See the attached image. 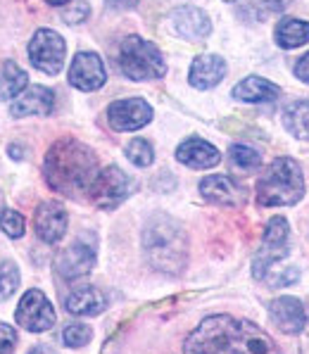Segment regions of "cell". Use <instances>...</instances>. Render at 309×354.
I'll use <instances>...</instances> for the list:
<instances>
[{
  "label": "cell",
  "instance_id": "obj_21",
  "mask_svg": "<svg viewBox=\"0 0 309 354\" xmlns=\"http://www.w3.org/2000/svg\"><path fill=\"white\" fill-rule=\"evenodd\" d=\"M231 95L241 102H252V105H257V102L276 100V97L281 95V88L276 84H271V81L262 79V76H247V79H243L241 84L231 91Z\"/></svg>",
  "mask_w": 309,
  "mask_h": 354
},
{
  "label": "cell",
  "instance_id": "obj_30",
  "mask_svg": "<svg viewBox=\"0 0 309 354\" xmlns=\"http://www.w3.org/2000/svg\"><path fill=\"white\" fill-rule=\"evenodd\" d=\"M15 347H17V333L12 326L0 321V354H12Z\"/></svg>",
  "mask_w": 309,
  "mask_h": 354
},
{
  "label": "cell",
  "instance_id": "obj_26",
  "mask_svg": "<svg viewBox=\"0 0 309 354\" xmlns=\"http://www.w3.org/2000/svg\"><path fill=\"white\" fill-rule=\"evenodd\" d=\"M19 288V269L15 261H3L0 264V299H8Z\"/></svg>",
  "mask_w": 309,
  "mask_h": 354
},
{
  "label": "cell",
  "instance_id": "obj_29",
  "mask_svg": "<svg viewBox=\"0 0 309 354\" xmlns=\"http://www.w3.org/2000/svg\"><path fill=\"white\" fill-rule=\"evenodd\" d=\"M91 337H93V333H91V328H88V326H84V324H72V326H67V328H64V333H62L64 345H67V347H74V350H77V347L88 345Z\"/></svg>",
  "mask_w": 309,
  "mask_h": 354
},
{
  "label": "cell",
  "instance_id": "obj_10",
  "mask_svg": "<svg viewBox=\"0 0 309 354\" xmlns=\"http://www.w3.org/2000/svg\"><path fill=\"white\" fill-rule=\"evenodd\" d=\"M93 266H95V248L84 241L72 243L64 252H59L55 259V271L59 279H64V281L84 279V276L91 274Z\"/></svg>",
  "mask_w": 309,
  "mask_h": 354
},
{
  "label": "cell",
  "instance_id": "obj_1",
  "mask_svg": "<svg viewBox=\"0 0 309 354\" xmlns=\"http://www.w3.org/2000/svg\"><path fill=\"white\" fill-rule=\"evenodd\" d=\"M186 354H281L276 342L250 321L216 314L186 340Z\"/></svg>",
  "mask_w": 309,
  "mask_h": 354
},
{
  "label": "cell",
  "instance_id": "obj_22",
  "mask_svg": "<svg viewBox=\"0 0 309 354\" xmlns=\"http://www.w3.org/2000/svg\"><path fill=\"white\" fill-rule=\"evenodd\" d=\"M281 119L290 136L309 140V100H292L290 105H285Z\"/></svg>",
  "mask_w": 309,
  "mask_h": 354
},
{
  "label": "cell",
  "instance_id": "obj_28",
  "mask_svg": "<svg viewBox=\"0 0 309 354\" xmlns=\"http://www.w3.org/2000/svg\"><path fill=\"white\" fill-rule=\"evenodd\" d=\"M24 228H26V221L17 209H3L0 212V231L8 233L12 241H17V238L24 236Z\"/></svg>",
  "mask_w": 309,
  "mask_h": 354
},
{
  "label": "cell",
  "instance_id": "obj_33",
  "mask_svg": "<svg viewBox=\"0 0 309 354\" xmlns=\"http://www.w3.org/2000/svg\"><path fill=\"white\" fill-rule=\"evenodd\" d=\"M110 8H117V10H131L138 5V0H105Z\"/></svg>",
  "mask_w": 309,
  "mask_h": 354
},
{
  "label": "cell",
  "instance_id": "obj_14",
  "mask_svg": "<svg viewBox=\"0 0 309 354\" xmlns=\"http://www.w3.org/2000/svg\"><path fill=\"white\" fill-rule=\"evenodd\" d=\"M271 312V321L274 326H279V330L288 335H297L305 330L307 326V312H305V304L300 299L283 295V297H276L269 307Z\"/></svg>",
  "mask_w": 309,
  "mask_h": 354
},
{
  "label": "cell",
  "instance_id": "obj_25",
  "mask_svg": "<svg viewBox=\"0 0 309 354\" xmlns=\"http://www.w3.org/2000/svg\"><path fill=\"white\" fill-rule=\"evenodd\" d=\"M127 157L133 162L135 167H150L155 160L153 145H150L145 138H133L131 143L127 145Z\"/></svg>",
  "mask_w": 309,
  "mask_h": 354
},
{
  "label": "cell",
  "instance_id": "obj_36",
  "mask_svg": "<svg viewBox=\"0 0 309 354\" xmlns=\"http://www.w3.org/2000/svg\"><path fill=\"white\" fill-rule=\"evenodd\" d=\"M229 3H233V0H229Z\"/></svg>",
  "mask_w": 309,
  "mask_h": 354
},
{
  "label": "cell",
  "instance_id": "obj_19",
  "mask_svg": "<svg viewBox=\"0 0 309 354\" xmlns=\"http://www.w3.org/2000/svg\"><path fill=\"white\" fill-rule=\"evenodd\" d=\"M107 297L102 290H97L93 286H84L72 290L64 297V309L74 317H97L100 312H105Z\"/></svg>",
  "mask_w": 309,
  "mask_h": 354
},
{
  "label": "cell",
  "instance_id": "obj_9",
  "mask_svg": "<svg viewBox=\"0 0 309 354\" xmlns=\"http://www.w3.org/2000/svg\"><path fill=\"white\" fill-rule=\"evenodd\" d=\"M15 317H17L21 328L31 330V333H43V330H50L55 326V309H53L50 299L36 288L21 295Z\"/></svg>",
  "mask_w": 309,
  "mask_h": 354
},
{
  "label": "cell",
  "instance_id": "obj_31",
  "mask_svg": "<svg viewBox=\"0 0 309 354\" xmlns=\"http://www.w3.org/2000/svg\"><path fill=\"white\" fill-rule=\"evenodd\" d=\"M91 15V8H88V3H77V5H72L69 10H64L62 12V17L67 24H81L86 17Z\"/></svg>",
  "mask_w": 309,
  "mask_h": 354
},
{
  "label": "cell",
  "instance_id": "obj_7",
  "mask_svg": "<svg viewBox=\"0 0 309 354\" xmlns=\"http://www.w3.org/2000/svg\"><path fill=\"white\" fill-rule=\"evenodd\" d=\"M133 190H135V181L129 174H124L119 167H107V169H100L88 198H91V203L97 205L100 209H115V207L122 205Z\"/></svg>",
  "mask_w": 309,
  "mask_h": 354
},
{
  "label": "cell",
  "instance_id": "obj_24",
  "mask_svg": "<svg viewBox=\"0 0 309 354\" xmlns=\"http://www.w3.org/2000/svg\"><path fill=\"white\" fill-rule=\"evenodd\" d=\"M29 84V76L21 67H17L15 62H5L0 69V100H12L19 97L26 91Z\"/></svg>",
  "mask_w": 309,
  "mask_h": 354
},
{
  "label": "cell",
  "instance_id": "obj_16",
  "mask_svg": "<svg viewBox=\"0 0 309 354\" xmlns=\"http://www.w3.org/2000/svg\"><path fill=\"white\" fill-rule=\"evenodd\" d=\"M171 24H174L176 34L188 38V41H203V38L209 36V31H212L209 17L200 8H193V5L176 8L174 12H171Z\"/></svg>",
  "mask_w": 309,
  "mask_h": 354
},
{
  "label": "cell",
  "instance_id": "obj_17",
  "mask_svg": "<svg viewBox=\"0 0 309 354\" xmlns=\"http://www.w3.org/2000/svg\"><path fill=\"white\" fill-rule=\"evenodd\" d=\"M55 107V93L46 86H29L19 97H15L12 107V117H34V114H50Z\"/></svg>",
  "mask_w": 309,
  "mask_h": 354
},
{
  "label": "cell",
  "instance_id": "obj_6",
  "mask_svg": "<svg viewBox=\"0 0 309 354\" xmlns=\"http://www.w3.org/2000/svg\"><path fill=\"white\" fill-rule=\"evenodd\" d=\"M290 250V228L288 221L283 216H274L264 228L262 248H259L257 257L252 261V274L254 279H264L267 271L276 264L279 259H283Z\"/></svg>",
  "mask_w": 309,
  "mask_h": 354
},
{
  "label": "cell",
  "instance_id": "obj_2",
  "mask_svg": "<svg viewBox=\"0 0 309 354\" xmlns=\"http://www.w3.org/2000/svg\"><path fill=\"white\" fill-rule=\"evenodd\" d=\"M43 174L55 193L67 198H88L100 169L95 152L88 145L74 138H62L48 150Z\"/></svg>",
  "mask_w": 309,
  "mask_h": 354
},
{
  "label": "cell",
  "instance_id": "obj_35",
  "mask_svg": "<svg viewBox=\"0 0 309 354\" xmlns=\"http://www.w3.org/2000/svg\"><path fill=\"white\" fill-rule=\"evenodd\" d=\"M46 3H50V5H67V3H72V0H46Z\"/></svg>",
  "mask_w": 309,
  "mask_h": 354
},
{
  "label": "cell",
  "instance_id": "obj_5",
  "mask_svg": "<svg viewBox=\"0 0 309 354\" xmlns=\"http://www.w3.org/2000/svg\"><path fill=\"white\" fill-rule=\"evenodd\" d=\"M119 69L131 81H150L165 76L167 64L157 46L140 36H129L119 46Z\"/></svg>",
  "mask_w": 309,
  "mask_h": 354
},
{
  "label": "cell",
  "instance_id": "obj_8",
  "mask_svg": "<svg viewBox=\"0 0 309 354\" xmlns=\"http://www.w3.org/2000/svg\"><path fill=\"white\" fill-rule=\"evenodd\" d=\"M67 57V43L53 29H39L29 43V59L39 72L57 74Z\"/></svg>",
  "mask_w": 309,
  "mask_h": 354
},
{
  "label": "cell",
  "instance_id": "obj_20",
  "mask_svg": "<svg viewBox=\"0 0 309 354\" xmlns=\"http://www.w3.org/2000/svg\"><path fill=\"white\" fill-rule=\"evenodd\" d=\"M226 76V62L224 57L219 55H200L195 57V62L191 64V74H188V81H191L193 88L198 91H209L219 84Z\"/></svg>",
  "mask_w": 309,
  "mask_h": 354
},
{
  "label": "cell",
  "instance_id": "obj_18",
  "mask_svg": "<svg viewBox=\"0 0 309 354\" xmlns=\"http://www.w3.org/2000/svg\"><path fill=\"white\" fill-rule=\"evenodd\" d=\"M176 160L191 169H209L221 162V152L207 140L188 138L176 148Z\"/></svg>",
  "mask_w": 309,
  "mask_h": 354
},
{
  "label": "cell",
  "instance_id": "obj_12",
  "mask_svg": "<svg viewBox=\"0 0 309 354\" xmlns=\"http://www.w3.org/2000/svg\"><path fill=\"white\" fill-rule=\"evenodd\" d=\"M153 119V107L140 97L117 100L107 107V122L115 131H138Z\"/></svg>",
  "mask_w": 309,
  "mask_h": 354
},
{
  "label": "cell",
  "instance_id": "obj_32",
  "mask_svg": "<svg viewBox=\"0 0 309 354\" xmlns=\"http://www.w3.org/2000/svg\"><path fill=\"white\" fill-rule=\"evenodd\" d=\"M295 76L302 81V84H309V53L295 64Z\"/></svg>",
  "mask_w": 309,
  "mask_h": 354
},
{
  "label": "cell",
  "instance_id": "obj_13",
  "mask_svg": "<svg viewBox=\"0 0 309 354\" xmlns=\"http://www.w3.org/2000/svg\"><path fill=\"white\" fill-rule=\"evenodd\" d=\"M67 209L59 203H41L34 216V226H36V236L43 243L55 245L64 238L67 233Z\"/></svg>",
  "mask_w": 309,
  "mask_h": 354
},
{
  "label": "cell",
  "instance_id": "obj_27",
  "mask_svg": "<svg viewBox=\"0 0 309 354\" xmlns=\"http://www.w3.org/2000/svg\"><path fill=\"white\" fill-rule=\"evenodd\" d=\"M229 155H231L233 165H236L238 169H245V171H250V169H257L259 162H262V157H259L257 150L247 148V145H241V143L231 145Z\"/></svg>",
  "mask_w": 309,
  "mask_h": 354
},
{
  "label": "cell",
  "instance_id": "obj_4",
  "mask_svg": "<svg viewBox=\"0 0 309 354\" xmlns=\"http://www.w3.org/2000/svg\"><path fill=\"white\" fill-rule=\"evenodd\" d=\"M305 195L302 169L290 157H279L269 165L257 183V203L262 207L295 205Z\"/></svg>",
  "mask_w": 309,
  "mask_h": 354
},
{
  "label": "cell",
  "instance_id": "obj_15",
  "mask_svg": "<svg viewBox=\"0 0 309 354\" xmlns=\"http://www.w3.org/2000/svg\"><path fill=\"white\" fill-rule=\"evenodd\" d=\"M200 193L209 203L224 207H238L245 203V188L238 181H233L231 176H224V174H214V176L203 178L200 181Z\"/></svg>",
  "mask_w": 309,
  "mask_h": 354
},
{
  "label": "cell",
  "instance_id": "obj_11",
  "mask_svg": "<svg viewBox=\"0 0 309 354\" xmlns=\"http://www.w3.org/2000/svg\"><path fill=\"white\" fill-rule=\"evenodd\" d=\"M107 81V72H105V64H102L100 55L91 50L77 53V57L72 59V67H69V84L79 91H97L102 88Z\"/></svg>",
  "mask_w": 309,
  "mask_h": 354
},
{
  "label": "cell",
  "instance_id": "obj_23",
  "mask_svg": "<svg viewBox=\"0 0 309 354\" xmlns=\"http://www.w3.org/2000/svg\"><path fill=\"white\" fill-rule=\"evenodd\" d=\"M276 43H279L281 48H285V50L305 46V43H309V21L297 19V17L283 19L276 26Z\"/></svg>",
  "mask_w": 309,
  "mask_h": 354
},
{
  "label": "cell",
  "instance_id": "obj_34",
  "mask_svg": "<svg viewBox=\"0 0 309 354\" xmlns=\"http://www.w3.org/2000/svg\"><path fill=\"white\" fill-rule=\"evenodd\" d=\"M29 354H57V352H55V350H50V347H43V345H41V347H34V350H31Z\"/></svg>",
  "mask_w": 309,
  "mask_h": 354
},
{
  "label": "cell",
  "instance_id": "obj_3",
  "mask_svg": "<svg viewBox=\"0 0 309 354\" xmlns=\"http://www.w3.org/2000/svg\"><path fill=\"white\" fill-rule=\"evenodd\" d=\"M143 252L153 269L169 276L181 274L188 259V238L183 226L165 214L153 216L143 231Z\"/></svg>",
  "mask_w": 309,
  "mask_h": 354
}]
</instances>
